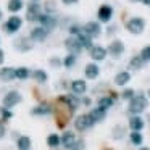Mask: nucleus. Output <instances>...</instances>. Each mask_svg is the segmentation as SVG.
Returning a JSON list of instances; mask_svg holds the SVG:
<instances>
[{
  "instance_id": "f257e3e1",
  "label": "nucleus",
  "mask_w": 150,
  "mask_h": 150,
  "mask_svg": "<svg viewBox=\"0 0 150 150\" xmlns=\"http://www.w3.org/2000/svg\"><path fill=\"white\" fill-rule=\"evenodd\" d=\"M147 105H149V102H147L145 95L139 94V95H134V97L129 100V108H127V110H129V113H132V115H139L147 108Z\"/></svg>"
},
{
  "instance_id": "f03ea898",
  "label": "nucleus",
  "mask_w": 150,
  "mask_h": 150,
  "mask_svg": "<svg viewBox=\"0 0 150 150\" xmlns=\"http://www.w3.org/2000/svg\"><path fill=\"white\" fill-rule=\"evenodd\" d=\"M126 29L129 31L131 34H142L144 29H145V20H144V18H139V16L131 18L126 23Z\"/></svg>"
},
{
  "instance_id": "7ed1b4c3",
  "label": "nucleus",
  "mask_w": 150,
  "mask_h": 150,
  "mask_svg": "<svg viewBox=\"0 0 150 150\" xmlns=\"http://www.w3.org/2000/svg\"><path fill=\"white\" fill-rule=\"evenodd\" d=\"M21 100H23V97H21L20 92L18 91H10V92H7L5 97H4V107L11 110V108L16 107L18 103H21Z\"/></svg>"
},
{
  "instance_id": "20e7f679",
  "label": "nucleus",
  "mask_w": 150,
  "mask_h": 150,
  "mask_svg": "<svg viewBox=\"0 0 150 150\" xmlns=\"http://www.w3.org/2000/svg\"><path fill=\"white\" fill-rule=\"evenodd\" d=\"M21 24H23V20H21L20 16H16V15H13V16H10L7 21H5L4 29L7 31L8 34H15V33H18V31L21 29Z\"/></svg>"
},
{
  "instance_id": "39448f33",
  "label": "nucleus",
  "mask_w": 150,
  "mask_h": 150,
  "mask_svg": "<svg viewBox=\"0 0 150 150\" xmlns=\"http://www.w3.org/2000/svg\"><path fill=\"white\" fill-rule=\"evenodd\" d=\"M37 23H39L40 26H44V28H45V29L50 33V31H53V29L57 28L58 21H57L50 13H40L39 18H37Z\"/></svg>"
},
{
  "instance_id": "423d86ee",
  "label": "nucleus",
  "mask_w": 150,
  "mask_h": 150,
  "mask_svg": "<svg viewBox=\"0 0 150 150\" xmlns=\"http://www.w3.org/2000/svg\"><path fill=\"white\" fill-rule=\"evenodd\" d=\"M94 121H92V118L89 116V113L87 115H79L78 118L74 120V127H76V131H87L89 127H92L94 126Z\"/></svg>"
},
{
  "instance_id": "0eeeda50",
  "label": "nucleus",
  "mask_w": 150,
  "mask_h": 150,
  "mask_svg": "<svg viewBox=\"0 0 150 150\" xmlns=\"http://www.w3.org/2000/svg\"><path fill=\"white\" fill-rule=\"evenodd\" d=\"M65 49L68 50L69 53H74V55H78V53L82 52V45L81 42H79V39L76 36H69L65 39Z\"/></svg>"
},
{
  "instance_id": "6e6552de",
  "label": "nucleus",
  "mask_w": 150,
  "mask_h": 150,
  "mask_svg": "<svg viewBox=\"0 0 150 150\" xmlns=\"http://www.w3.org/2000/svg\"><path fill=\"white\" fill-rule=\"evenodd\" d=\"M33 45H34V42L31 40V37L23 36V37H16V39H15V49L21 53H26V52H29V50H33Z\"/></svg>"
},
{
  "instance_id": "1a4fd4ad",
  "label": "nucleus",
  "mask_w": 150,
  "mask_h": 150,
  "mask_svg": "<svg viewBox=\"0 0 150 150\" xmlns=\"http://www.w3.org/2000/svg\"><path fill=\"white\" fill-rule=\"evenodd\" d=\"M82 33H86L89 37L95 39V37H98L102 34V28L97 21H89V23H86L84 26H82Z\"/></svg>"
},
{
  "instance_id": "9d476101",
  "label": "nucleus",
  "mask_w": 150,
  "mask_h": 150,
  "mask_svg": "<svg viewBox=\"0 0 150 150\" xmlns=\"http://www.w3.org/2000/svg\"><path fill=\"white\" fill-rule=\"evenodd\" d=\"M29 37H31L33 42H45V39L49 37V31H47L44 26H36V28L31 29Z\"/></svg>"
},
{
  "instance_id": "9b49d317",
  "label": "nucleus",
  "mask_w": 150,
  "mask_h": 150,
  "mask_svg": "<svg viewBox=\"0 0 150 150\" xmlns=\"http://www.w3.org/2000/svg\"><path fill=\"white\" fill-rule=\"evenodd\" d=\"M107 52L110 53L113 58H120L121 55L124 53V44L121 42V40H113V42L108 45V49H107Z\"/></svg>"
},
{
  "instance_id": "f8f14e48",
  "label": "nucleus",
  "mask_w": 150,
  "mask_h": 150,
  "mask_svg": "<svg viewBox=\"0 0 150 150\" xmlns=\"http://www.w3.org/2000/svg\"><path fill=\"white\" fill-rule=\"evenodd\" d=\"M42 13L40 11V7L37 2H33V4L28 5V11H26V20L31 21V23H34V21H37V18H39V15Z\"/></svg>"
},
{
  "instance_id": "ddd939ff",
  "label": "nucleus",
  "mask_w": 150,
  "mask_h": 150,
  "mask_svg": "<svg viewBox=\"0 0 150 150\" xmlns=\"http://www.w3.org/2000/svg\"><path fill=\"white\" fill-rule=\"evenodd\" d=\"M89 53H91V58L95 60V62H102V60H105V57H107V49H103L102 45H92L91 49H89Z\"/></svg>"
},
{
  "instance_id": "4468645a",
  "label": "nucleus",
  "mask_w": 150,
  "mask_h": 150,
  "mask_svg": "<svg viewBox=\"0 0 150 150\" xmlns=\"http://www.w3.org/2000/svg\"><path fill=\"white\" fill-rule=\"evenodd\" d=\"M76 144V136L74 132H71V131H65L63 132V136L60 137V145H63V149H71L73 145Z\"/></svg>"
},
{
  "instance_id": "2eb2a0df",
  "label": "nucleus",
  "mask_w": 150,
  "mask_h": 150,
  "mask_svg": "<svg viewBox=\"0 0 150 150\" xmlns=\"http://www.w3.org/2000/svg\"><path fill=\"white\" fill-rule=\"evenodd\" d=\"M98 21L100 23H108V21L111 20V16H113V8L110 7V5H102L100 8H98Z\"/></svg>"
},
{
  "instance_id": "dca6fc26",
  "label": "nucleus",
  "mask_w": 150,
  "mask_h": 150,
  "mask_svg": "<svg viewBox=\"0 0 150 150\" xmlns=\"http://www.w3.org/2000/svg\"><path fill=\"white\" fill-rule=\"evenodd\" d=\"M60 102H63V103L66 105V107L69 108L71 111H74L76 108L79 107V100H78V95L74 94H69V95H63V97H60Z\"/></svg>"
},
{
  "instance_id": "f3484780",
  "label": "nucleus",
  "mask_w": 150,
  "mask_h": 150,
  "mask_svg": "<svg viewBox=\"0 0 150 150\" xmlns=\"http://www.w3.org/2000/svg\"><path fill=\"white\" fill-rule=\"evenodd\" d=\"M50 113H52L50 103H39L31 110V115H34V116H47V115H50Z\"/></svg>"
},
{
  "instance_id": "a211bd4d",
  "label": "nucleus",
  "mask_w": 150,
  "mask_h": 150,
  "mask_svg": "<svg viewBox=\"0 0 150 150\" xmlns=\"http://www.w3.org/2000/svg\"><path fill=\"white\" fill-rule=\"evenodd\" d=\"M13 79H16L15 68H11V66H4V68H0V81L11 82Z\"/></svg>"
},
{
  "instance_id": "6ab92c4d",
  "label": "nucleus",
  "mask_w": 150,
  "mask_h": 150,
  "mask_svg": "<svg viewBox=\"0 0 150 150\" xmlns=\"http://www.w3.org/2000/svg\"><path fill=\"white\" fill-rule=\"evenodd\" d=\"M86 91H87L86 81H82V79H74V81L71 82V92L74 95H82V94H86Z\"/></svg>"
},
{
  "instance_id": "aec40b11",
  "label": "nucleus",
  "mask_w": 150,
  "mask_h": 150,
  "mask_svg": "<svg viewBox=\"0 0 150 150\" xmlns=\"http://www.w3.org/2000/svg\"><path fill=\"white\" fill-rule=\"evenodd\" d=\"M84 73H86V78L87 79H97L98 74H100V68H98L95 63H87Z\"/></svg>"
},
{
  "instance_id": "412c9836",
  "label": "nucleus",
  "mask_w": 150,
  "mask_h": 150,
  "mask_svg": "<svg viewBox=\"0 0 150 150\" xmlns=\"http://www.w3.org/2000/svg\"><path fill=\"white\" fill-rule=\"evenodd\" d=\"M89 116L92 118V121H94V123H100V121H103L105 116H107V110L97 107V108H94V110L89 113Z\"/></svg>"
},
{
  "instance_id": "4be33fe9",
  "label": "nucleus",
  "mask_w": 150,
  "mask_h": 150,
  "mask_svg": "<svg viewBox=\"0 0 150 150\" xmlns=\"http://www.w3.org/2000/svg\"><path fill=\"white\" fill-rule=\"evenodd\" d=\"M129 127L132 131H142L144 129V120L140 116H131L129 118Z\"/></svg>"
},
{
  "instance_id": "5701e85b",
  "label": "nucleus",
  "mask_w": 150,
  "mask_h": 150,
  "mask_svg": "<svg viewBox=\"0 0 150 150\" xmlns=\"http://www.w3.org/2000/svg\"><path fill=\"white\" fill-rule=\"evenodd\" d=\"M131 81V74L127 71H121L115 76V84L116 86H126Z\"/></svg>"
},
{
  "instance_id": "b1692460",
  "label": "nucleus",
  "mask_w": 150,
  "mask_h": 150,
  "mask_svg": "<svg viewBox=\"0 0 150 150\" xmlns=\"http://www.w3.org/2000/svg\"><path fill=\"white\" fill-rule=\"evenodd\" d=\"M76 37L79 39V42H81L82 49H91V47H92V37H89L86 33H81V34H78Z\"/></svg>"
},
{
  "instance_id": "393cba45",
  "label": "nucleus",
  "mask_w": 150,
  "mask_h": 150,
  "mask_svg": "<svg viewBox=\"0 0 150 150\" xmlns=\"http://www.w3.org/2000/svg\"><path fill=\"white\" fill-rule=\"evenodd\" d=\"M18 145V150H29L31 149V139L28 136H21L16 142Z\"/></svg>"
},
{
  "instance_id": "a878e982",
  "label": "nucleus",
  "mask_w": 150,
  "mask_h": 150,
  "mask_svg": "<svg viewBox=\"0 0 150 150\" xmlns=\"http://www.w3.org/2000/svg\"><path fill=\"white\" fill-rule=\"evenodd\" d=\"M144 66V60L140 58V55H136V57H132V58L129 60V69H140Z\"/></svg>"
},
{
  "instance_id": "bb28decb",
  "label": "nucleus",
  "mask_w": 150,
  "mask_h": 150,
  "mask_svg": "<svg viewBox=\"0 0 150 150\" xmlns=\"http://www.w3.org/2000/svg\"><path fill=\"white\" fill-rule=\"evenodd\" d=\"M15 74H16V79H20V81H24V79H28L31 76V71L28 68H24V66H20V68L15 69Z\"/></svg>"
},
{
  "instance_id": "cd10ccee",
  "label": "nucleus",
  "mask_w": 150,
  "mask_h": 150,
  "mask_svg": "<svg viewBox=\"0 0 150 150\" xmlns=\"http://www.w3.org/2000/svg\"><path fill=\"white\" fill-rule=\"evenodd\" d=\"M113 97H100L98 98V107L103 108V110H108L110 107H113Z\"/></svg>"
},
{
  "instance_id": "c85d7f7f",
  "label": "nucleus",
  "mask_w": 150,
  "mask_h": 150,
  "mask_svg": "<svg viewBox=\"0 0 150 150\" xmlns=\"http://www.w3.org/2000/svg\"><path fill=\"white\" fill-rule=\"evenodd\" d=\"M33 76L39 84H44V82H47V79H49V76H47V73L44 71V69H36Z\"/></svg>"
},
{
  "instance_id": "c756f323",
  "label": "nucleus",
  "mask_w": 150,
  "mask_h": 150,
  "mask_svg": "<svg viewBox=\"0 0 150 150\" xmlns=\"http://www.w3.org/2000/svg\"><path fill=\"white\" fill-rule=\"evenodd\" d=\"M7 7L11 13H16V11H20L21 8H23V2H21V0H10Z\"/></svg>"
},
{
  "instance_id": "7c9ffc66",
  "label": "nucleus",
  "mask_w": 150,
  "mask_h": 150,
  "mask_svg": "<svg viewBox=\"0 0 150 150\" xmlns=\"http://www.w3.org/2000/svg\"><path fill=\"white\" fill-rule=\"evenodd\" d=\"M76 65V55L74 53H69V55H66L65 58H63V66L65 68H73V66Z\"/></svg>"
},
{
  "instance_id": "2f4dec72",
  "label": "nucleus",
  "mask_w": 150,
  "mask_h": 150,
  "mask_svg": "<svg viewBox=\"0 0 150 150\" xmlns=\"http://www.w3.org/2000/svg\"><path fill=\"white\" fill-rule=\"evenodd\" d=\"M129 139H131V142H132L134 145H140L142 140H144V137H142V134H140V131H132L131 136H129Z\"/></svg>"
},
{
  "instance_id": "473e14b6",
  "label": "nucleus",
  "mask_w": 150,
  "mask_h": 150,
  "mask_svg": "<svg viewBox=\"0 0 150 150\" xmlns=\"http://www.w3.org/2000/svg\"><path fill=\"white\" fill-rule=\"evenodd\" d=\"M47 145L52 147V149L58 147L60 145V136H57V134H50V136L47 137Z\"/></svg>"
},
{
  "instance_id": "72a5a7b5",
  "label": "nucleus",
  "mask_w": 150,
  "mask_h": 150,
  "mask_svg": "<svg viewBox=\"0 0 150 150\" xmlns=\"http://www.w3.org/2000/svg\"><path fill=\"white\" fill-rule=\"evenodd\" d=\"M0 115H2V120H11L13 118V111L10 108H5V107H0Z\"/></svg>"
},
{
  "instance_id": "f704fd0d",
  "label": "nucleus",
  "mask_w": 150,
  "mask_h": 150,
  "mask_svg": "<svg viewBox=\"0 0 150 150\" xmlns=\"http://www.w3.org/2000/svg\"><path fill=\"white\" fill-rule=\"evenodd\" d=\"M49 65L52 66V68H60V66H63V60L60 58V57H52V58L49 60Z\"/></svg>"
},
{
  "instance_id": "c9c22d12",
  "label": "nucleus",
  "mask_w": 150,
  "mask_h": 150,
  "mask_svg": "<svg viewBox=\"0 0 150 150\" xmlns=\"http://www.w3.org/2000/svg\"><path fill=\"white\" fill-rule=\"evenodd\" d=\"M140 58L144 60V62H150V45L144 47L142 52H140Z\"/></svg>"
},
{
  "instance_id": "e433bc0d",
  "label": "nucleus",
  "mask_w": 150,
  "mask_h": 150,
  "mask_svg": "<svg viewBox=\"0 0 150 150\" xmlns=\"http://www.w3.org/2000/svg\"><path fill=\"white\" fill-rule=\"evenodd\" d=\"M123 136H124V127L123 126H116L113 129V137L115 139H121Z\"/></svg>"
},
{
  "instance_id": "4c0bfd02",
  "label": "nucleus",
  "mask_w": 150,
  "mask_h": 150,
  "mask_svg": "<svg viewBox=\"0 0 150 150\" xmlns=\"http://www.w3.org/2000/svg\"><path fill=\"white\" fill-rule=\"evenodd\" d=\"M82 33V26H79V24H73V26H69V34L71 36H78V34Z\"/></svg>"
},
{
  "instance_id": "58836bf2",
  "label": "nucleus",
  "mask_w": 150,
  "mask_h": 150,
  "mask_svg": "<svg viewBox=\"0 0 150 150\" xmlns=\"http://www.w3.org/2000/svg\"><path fill=\"white\" fill-rule=\"evenodd\" d=\"M69 150H86V144L84 140H76V144L71 147Z\"/></svg>"
},
{
  "instance_id": "ea45409f",
  "label": "nucleus",
  "mask_w": 150,
  "mask_h": 150,
  "mask_svg": "<svg viewBox=\"0 0 150 150\" xmlns=\"http://www.w3.org/2000/svg\"><path fill=\"white\" fill-rule=\"evenodd\" d=\"M132 97H134V91H132V89H126V91L123 92V98H126V100H131Z\"/></svg>"
},
{
  "instance_id": "a19ab883",
  "label": "nucleus",
  "mask_w": 150,
  "mask_h": 150,
  "mask_svg": "<svg viewBox=\"0 0 150 150\" xmlns=\"http://www.w3.org/2000/svg\"><path fill=\"white\" fill-rule=\"evenodd\" d=\"M5 132H7V129H5V126H4V123H0V139L5 136Z\"/></svg>"
},
{
  "instance_id": "79ce46f5",
  "label": "nucleus",
  "mask_w": 150,
  "mask_h": 150,
  "mask_svg": "<svg viewBox=\"0 0 150 150\" xmlns=\"http://www.w3.org/2000/svg\"><path fill=\"white\" fill-rule=\"evenodd\" d=\"M65 5H74V4H78V0H62Z\"/></svg>"
},
{
  "instance_id": "37998d69",
  "label": "nucleus",
  "mask_w": 150,
  "mask_h": 150,
  "mask_svg": "<svg viewBox=\"0 0 150 150\" xmlns=\"http://www.w3.org/2000/svg\"><path fill=\"white\" fill-rule=\"evenodd\" d=\"M4 60H5V53H4V50L0 49V65L4 63Z\"/></svg>"
},
{
  "instance_id": "c03bdc74",
  "label": "nucleus",
  "mask_w": 150,
  "mask_h": 150,
  "mask_svg": "<svg viewBox=\"0 0 150 150\" xmlns=\"http://www.w3.org/2000/svg\"><path fill=\"white\" fill-rule=\"evenodd\" d=\"M82 103H84V105H91V98H84V100H82Z\"/></svg>"
},
{
  "instance_id": "a18cd8bd",
  "label": "nucleus",
  "mask_w": 150,
  "mask_h": 150,
  "mask_svg": "<svg viewBox=\"0 0 150 150\" xmlns=\"http://www.w3.org/2000/svg\"><path fill=\"white\" fill-rule=\"evenodd\" d=\"M142 2H144L145 5H149V7H150V0H142Z\"/></svg>"
},
{
  "instance_id": "49530a36",
  "label": "nucleus",
  "mask_w": 150,
  "mask_h": 150,
  "mask_svg": "<svg viewBox=\"0 0 150 150\" xmlns=\"http://www.w3.org/2000/svg\"><path fill=\"white\" fill-rule=\"evenodd\" d=\"M139 150H150L149 147H142V149H139Z\"/></svg>"
},
{
  "instance_id": "de8ad7c7",
  "label": "nucleus",
  "mask_w": 150,
  "mask_h": 150,
  "mask_svg": "<svg viewBox=\"0 0 150 150\" xmlns=\"http://www.w3.org/2000/svg\"><path fill=\"white\" fill-rule=\"evenodd\" d=\"M2 16H4V15H2V10H0V20H2Z\"/></svg>"
},
{
  "instance_id": "09e8293b",
  "label": "nucleus",
  "mask_w": 150,
  "mask_h": 150,
  "mask_svg": "<svg viewBox=\"0 0 150 150\" xmlns=\"http://www.w3.org/2000/svg\"><path fill=\"white\" fill-rule=\"evenodd\" d=\"M131 2H140V0H131Z\"/></svg>"
},
{
  "instance_id": "8fccbe9b",
  "label": "nucleus",
  "mask_w": 150,
  "mask_h": 150,
  "mask_svg": "<svg viewBox=\"0 0 150 150\" xmlns=\"http://www.w3.org/2000/svg\"><path fill=\"white\" fill-rule=\"evenodd\" d=\"M31 2H39V0H31Z\"/></svg>"
},
{
  "instance_id": "3c124183",
  "label": "nucleus",
  "mask_w": 150,
  "mask_h": 150,
  "mask_svg": "<svg viewBox=\"0 0 150 150\" xmlns=\"http://www.w3.org/2000/svg\"><path fill=\"white\" fill-rule=\"evenodd\" d=\"M149 95H150V92H149Z\"/></svg>"
}]
</instances>
